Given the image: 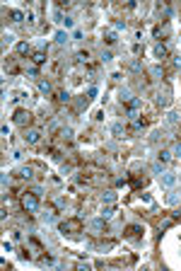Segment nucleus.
Returning a JSON list of instances; mask_svg holds the SVG:
<instances>
[{"label": "nucleus", "instance_id": "4", "mask_svg": "<svg viewBox=\"0 0 181 271\" xmlns=\"http://www.w3.org/2000/svg\"><path fill=\"white\" fill-rule=\"evenodd\" d=\"M140 233H143V228H140V225H128V228H126V235L133 237V240H135V237H140Z\"/></svg>", "mask_w": 181, "mask_h": 271}, {"label": "nucleus", "instance_id": "2", "mask_svg": "<svg viewBox=\"0 0 181 271\" xmlns=\"http://www.w3.org/2000/svg\"><path fill=\"white\" fill-rule=\"evenodd\" d=\"M22 206H24L27 211H31V213H34V211L39 208V199H36V194H27V196L22 199Z\"/></svg>", "mask_w": 181, "mask_h": 271}, {"label": "nucleus", "instance_id": "8", "mask_svg": "<svg viewBox=\"0 0 181 271\" xmlns=\"http://www.w3.org/2000/svg\"><path fill=\"white\" fill-rule=\"evenodd\" d=\"M162 184L172 186V184H174V177H172V174H164V177H162Z\"/></svg>", "mask_w": 181, "mask_h": 271}, {"label": "nucleus", "instance_id": "6", "mask_svg": "<svg viewBox=\"0 0 181 271\" xmlns=\"http://www.w3.org/2000/svg\"><path fill=\"white\" fill-rule=\"evenodd\" d=\"M44 61H46V56H44L41 51H36V53H34V63H44Z\"/></svg>", "mask_w": 181, "mask_h": 271}, {"label": "nucleus", "instance_id": "5", "mask_svg": "<svg viewBox=\"0 0 181 271\" xmlns=\"http://www.w3.org/2000/svg\"><path fill=\"white\" fill-rule=\"evenodd\" d=\"M24 138H27L29 143H36V140H39V131H29V133L24 136Z\"/></svg>", "mask_w": 181, "mask_h": 271}, {"label": "nucleus", "instance_id": "1", "mask_svg": "<svg viewBox=\"0 0 181 271\" xmlns=\"http://www.w3.org/2000/svg\"><path fill=\"white\" fill-rule=\"evenodd\" d=\"M60 230H63V233L75 235V233H80V230H82V220H80V218H70V220H65V223L60 225Z\"/></svg>", "mask_w": 181, "mask_h": 271}, {"label": "nucleus", "instance_id": "10", "mask_svg": "<svg viewBox=\"0 0 181 271\" xmlns=\"http://www.w3.org/2000/svg\"><path fill=\"white\" fill-rule=\"evenodd\" d=\"M174 153H176V155H181V143L176 145V148H174Z\"/></svg>", "mask_w": 181, "mask_h": 271}, {"label": "nucleus", "instance_id": "3", "mask_svg": "<svg viewBox=\"0 0 181 271\" xmlns=\"http://www.w3.org/2000/svg\"><path fill=\"white\" fill-rule=\"evenodd\" d=\"M15 121H17V124H29V121H31V114H29V111H22V109H20V111L15 114Z\"/></svg>", "mask_w": 181, "mask_h": 271}, {"label": "nucleus", "instance_id": "7", "mask_svg": "<svg viewBox=\"0 0 181 271\" xmlns=\"http://www.w3.org/2000/svg\"><path fill=\"white\" fill-rule=\"evenodd\" d=\"M39 90H41V92H51V85H48L46 80H41V82H39Z\"/></svg>", "mask_w": 181, "mask_h": 271}, {"label": "nucleus", "instance_id": "9", "mask_svg": "<svg viewBox=\"0 0 181 271\" xmlns=\"http://www.w3.org/2000/svg\"><path fill=\"white\" fill-rule=\"evenodd\" d=\"M157 56H167V49H164V46H157Z\"/></svg>", "mask_w": 181, "mask_h": 271}]
</instances>
